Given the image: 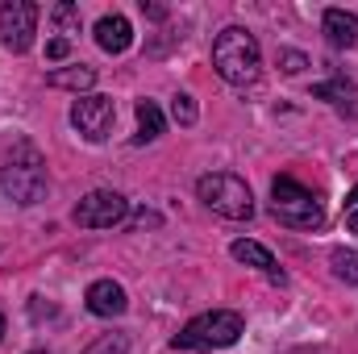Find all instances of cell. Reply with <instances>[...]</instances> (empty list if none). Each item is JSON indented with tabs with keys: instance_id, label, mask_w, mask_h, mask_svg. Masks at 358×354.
Instances as JSON below:
<instances>
[{
	"instance_id": "cell-14",
	"label": "cell",
	"mask_w": 358,
	"mask_h": 354,
	"mask_svg": "<svg viewBox=\"0 0 358 354\" xmlns=\"http://www.w3.org/2000/svg\"><path fill=\"white\" fill-rule=\"evenodd\" d=\"M159 134H163V108L155 100H138V138L134 142L142 146V142H155Z\"/></svg>"
},
{
	"instance_id": "cell-7",
	"label": "cell",
	"mask_w": 358,
	"mask_h": 354,
	"mask_svg": "<svg viewBox=\"0 0 358 354\" xmlns=\"http://www.w3.org/2000/svg\"><path fill=\"white\" fill-rule=\"evenodd\" d=\"M71 125L88 138V142H104L117 125V104L113 96H76L71 104Z\"/></svg>"
},
{
	"instance_id": "cell-22",
	"label": "cell",
	"mask_w": 358,
	"mask_h": 354,
	"mask_svg": "<svg viewBox=\"0 0 358 354\" xmlns=\"http://www.w3.org/2000/svg\"><path fill=\"white\" fill-rule=\"evenodd\" d=\"M346 225H350V229L358 234V208H355V213H346Z\"/></svg>"
},
{
	"instance_id": "cell-19",
	"label": "cell",
	"mask_w": 358,
	"mask_h": 354,
	"mask_svg": "<svg viewBox=\"0 0 358 354\" xmlns=\"http://www.w3.org/2000/svg\"><path fill=\"white\" fill-rule=\"evenodd\" d=\"M346 92H350V84H346V80H334V84H317V88H313V96H321V100L342 96V100H346Z\"/></svg>"
},
{
	"instance_id": "cell-17",
	"label": "cell",
	"mask_w": 358,
	"mask_h": 354,
	"mask_svg": "<svg viewBox=\"0 0 358 354\" xmlns=\"http://www.w3.org/2000/svg\"><path fill=\"white\" fill-rule=\"evenodd\" d=\"M171 117H176L179 125H196V100H192L187 92L171 96Z\"/></svg>"
},
{
	"instance_id": "cell-12",
	"label": "cell",
	"mask_w": 358,
	"mask_h": 354,
	"mask_svg": "<svg viewBox=\"0 0 358 354\" xmlns=\"http://www.w3.org/2000/svg\"><path fill=\"white\" fill-rule=\"evenodd\" d=\"M229 255H234L238 263H246V267H259V271H267L271 279H283V271H279V263H275V255H271L267 246L250 242V238H238V242L229 246Z\"/></svg>"
},
{
	"instance_id": "cell-24",
	"label": "cell",
	"mask_w": 358,
	"mask_h": 354,
	"mask_svg": "<svg viewBox=\"0 0 358 354\" xmlns=\"http://www.w3.org/2000/svg\"><path fill=\"white\" fill-rule=\"evenodd\" d=\"M29 354H46V351H29Z\"/></svg>"
},
{
	"instance_id": "cell-11",
	"label": "cell",
	"mask_w": 358,
	"mask_h": 354,
	"mask_svg": "<svg viewBox=\"0 0 358 354\" xmlns=\"http://www.w3.org/2000/svg\"><path fill=\"white\" fill-rule=\"evenodd\" d=\"M321 25H325L329 46H338V50L358 46V17H355V13H346V8H325Z\"/></svg>"
},
{
	"instance_id": "cell-15",
	"label": "cell",
	"mask_w": 358,
	"mask_h": 354,
	"mask_svg": "<svg viewBox=\"0 0 358 354\" xmlns=\"http://www.w3.org/2000/svg\"><path fill=\"white\" fill-rule=\"evenodd\" d=\"M329 263H334V275L338 279H346V283H358V250H334L329 255Z\"/></svg>"
},
{
	"instance_id": "cell-4",
	"label": "cell",
	"mask_w": 358,
	"mask_h": 354,
	"mask_svg": "<svg viewBox=\"0 0 358 354\" xmlns=\"http://www.w3.org/2000/svg\"><path fill=\"white\" fill-rule=\"evenodd\" d=\"M246 321L242 313H229V309H213L196 321H187L176 334V351H221V346H234L242 338Z\"/></svg>"
},
{
	"instance_id": "cell-13",
	"label": "cell",
	"mask_w": 358,
	"mask_h": 354,
	"mask_svg": "<svg viewBox=\"0 0 358 354\" xmlns=\"http://www.w3.org/2000/svg\"><path fill=\"white\" fill-rule=\"evenodd\" d=\"M46 84H50V88H71L80 96V92H88L92 84H96V67H84V63H80V67H59V71L46 76Z\"/></svg>"
},
{
	"instance_id": "cell-3",
	"label": "cell",
	"mask_w": 358,
	"mask_h": 354,
	"mask_svg": "<svg viewBox=\"0 0 358 354\" xmlns=\"http://www.w3.org/2000/svg\"><path fill=\"white\" fill-rule=\"evenodd\" d=\"M271 213L287 229H321L325 225V204L292 176H279L271 183Z\"/></svg>"
},
{
	"instance_id": "cell-1",
	"label": "cell",
	"mask_w": 358,
	"mask_h": 354,
	"mask_svg": "<svg viewBox=\"0 0 358 354\" xmlns=\"http://www.w3.org/2000/svg\"><path fill=\"white\" fill-rule=\"evenodd\" d=\"M213 67L225 84L234 88H246L259 80V67H263V55H259V42L250 29L242 25H225L217 38H213Z\"/></svg>"
},
{
	"instance_id": "cell-2",
	"label": "cell",
	"mask_w": 358,
	"mask_h": 354,
	"mask_svg": "<svg viewBox=\"0 0 358 354\" xmlns=\"http://www.w3.org/2000/svg\"><path fill=\"white\" fill-rule=\"evenodd\" d=\"M0 183H4V196H8L13 204H38V200L46 196V159H42V150H38L29 138H21V142L8 150Z\"/></svg>"
},
{
	"instance_id": "cell-8",
	"label": "cell",
	"mask_w": 358,
	"mask_h": 354,
	"mask_svg": "<svg viewBox=\"0 0 358 354\" xmlns=\"http://www.w3.org/2000/svg\"><path fill=\"white\" fill-rule=\"evenodd\" d=\"M125 213H129V204H125V196L121 192H88L80 204H76V225H84V229H113V225H121L125 221Z\"/></svg>"
},
{
	"instance_id": "cell-23",
	"label": "cell",
	"mask_w": 358,
	"mask_h": 354,
	"mask_svg": "<svg viewBox=\"0 0 358 354\" xmlns=\"http://www.w3.org/2000/svg\"><path fill=\"white\" fill-rule=\"evenodd\" d=\"M0 338H4V317H0Z\"/></svg>"
},
{
	"instance_id": "cell-21",
	"label": "cell",
	"mask_w": 358,
	"mask_h": 354,
	"mask_svg": "<svg viewBox=\"0 0 358 354\" xmlns=\"http://www.w3.org/2000/svg\"><path fill=\"white\" fill-rule=\"evenodd\" d=\"M355 208H358V187L350 192V196H346V213H355Z\"/></svg>"
},
{
	"instance_id": "cell-10",
	"label": "cell",
	"mask_w": 358,
	"mask_h": 354,
	"mask_svg": "<svg viewBox=\"0 0 358 354\" xmlns=\"http://www.w3.org/2000/svg\"><path fill=\"white\" fill-rule=\"evenodd\" d=\"M88 313H96V317H121L125 313V288L121 283H113V279H96L88 288Z\"/></svg>"
},
{
	"instance_id": "cell-18",
	"label": "cell",
	"mask_w": 358,
	"mask_h": 354,
	"mask_svg": "<svg viewBox=\"0 0 358 354\" xmlns=\"http://www.w3.org/2000/svg\"><path fill=\"white\" fill-rule=\"evenodd\" d=\"M279 67H283L287 76H296V71H304V67H308V59H304L300 50H279Z\"/></svg>"
},
{
	"instance_id": "cell-16",
	"label": "cell",
	"mask_w": 358,
	"mask_h": 354,
	"mask_svg": "<svg viewBox=\"0 0 358 354\" xmlns=\"http://www.w3.org/2000/svg\"><path fill=\"white\" fill-rule=\"evenodd\" d=\"M50 21H55V29H59V34H80V8H76L71 0H63V4H55V13H50Z\"/></svg>"
},
{
	"instance_id": "cell-20",
	"label": "cell",
	"mask_w": 358,
	"mask_h": 354,
	"mask_svg": "<svg viewBox=\"0 0 358 354\" xmlns=\"http://www.w3.org/2000/svg\"><path fill=\"white\" fill-rule=\"evenodd\" d=\"M46 55H50V59H67V55H71V42H67V38H55V42L46 46Z\"/></svg>"
},
{
	"instance_id": "cell-6",
	"label": "cell",
	"mask_w": 358,
	"mask_h": 354,
	"mask_svg": "<svg viewBox=\"0 0 358 354\" xmlns=\"http://www.w3.org/2000/svg\"><path fill=\"white\" fill-rule=\"evenodd\" d=\"M38 4L34 0H8L0 4V42L13 50V55H25L34 46V34H38Z\"/></svg>"
},
{
	"instance_id": "cell-9",
	"label": "cell",
	"mask_w": 358,
	"mask_h": 354,
	"mask_svg": "<svg viewBox=\"0 0 358 354\" xmlns=\"http://www.w3.org/2000/svg\"><path fill=\"white\" fill-rule=\"evenodd\" d=\"M96 46H100L104 55H125V50L134 46V25H129L121 13L100 17V21H96Z\"/></svg>"
},
{
	"instance_id": "cell-5",
	"label": "cell",
	"mask_w": 358,
	"mask_h": 354,
	"mask_svg": "<svg viewBox=\"0 0 358 354\" xmlns=\"http://www.w3.org/2000/svg\"><path fill=\"white\" fill-rule=\"evenodd\" d=\"M196 192H200V200H204L217 217H225V221H250V217H255V196H250L246 179H238L234 171L200 176Z\"/></svg>"
}]
</instances>
